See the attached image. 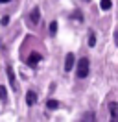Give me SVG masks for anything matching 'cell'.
<instances>
[{"mask_svg": "<svg viewBox=\"0 0 118 122\" xmlns=\"http://www.w3.org/2000/svg\"><path fill=\"white\" fill-rule=\"evenodd\" d=\"M88 69H90V63H88V57H81L78 61V69H76V76L79 80H85L88 76Z\"/></svg>", "mask_w": 118, "mask_h": 122, "instance_id": "1", "label": "cell"}, {"mask_svg": "<svg viewBox=\"0 0 118 122\" xmlns=\"http://www.w3.org/2000/svg\"><path fill=\"white\" fill-rule=\"evenodd\" d=\"M6 74H7V80H9L11 89L17 91V78H15V72H13V67H11V65H7V67H6Z\"/></svg>", "mask_w": 118, "mask_h": 122, "instance_id": "2", "label": "cell"}, {"mask_svg": "<svg viewBox=\"0 0 118 122\" xmlns=\"http://www.w3.org/2000/svg\"><path fill=\"white\" fill-rule=\"evenodd\" d=\"M41 59H43V56H41L39 52H31V54H30V57L26 59V63H28L30 67H37V63H39Z\"/></svg>", "mask_w": 118, "mask_h": 122, "instance_id": "3", "label": "cell"}, {"mask_svg": "<svg viewBox=\"0 0 118 122\" xmlns=\"http://www.w3.org/2000/svg\"><path fill=\"white\" fill-rule=\"evenodd\" d=\"M39 19H41V9L33 8V9H31V13H30V22L35 26V24H39Z\"/></svg>", "mask_w": 118, "mask_h": 122, "instance_id": "4", "label": "cell"}, {"mask_svg": "<svg viewBox=\"0 0 118 122\" xmlns=\"http://www.w3.org/2000/svg\"><path fill=\"white\" fill-rule=\"evenodd\" d=\"M74 67V54H66V59H65V70L70 72Z\"/></svg>", "mask_w": 118, "mask_h": 122, "instance_id": "5", "label": "cell"}, {"mask_svg": "<svg viewBox=\"0 0 118 122\" xmlns=\"http://www.w3.org/2000/svg\"><path fill=\"white\" fill-rule=\"evenodd\" d=\"M35 102H37V94L33 91H28V94H26V104H28V106H33Z\"/></svg>", "mask_w": 118, "mask_h": 122, "instance_id": "6", "label": "cell"}, {"mask_svg": "<svg viewBox=\"0 0 118 122\" xmlns=\"http://www.w3.org/2000/svg\"><path fill=\"white\" fill-rule=\"evenodd\" d=\"M109 111H111V122H118L116 120V102L109 104Z\"/></svg>", "mask_w": 118, "mask_h": 122, "instance_id": "7", "label": "cell"}, {"mask_svg": "<svg viewBox=\"0 0 118 122\" xmlns=\"http://www.w3.org/2000/svg\"><path fill=\"white\" fill-rule=\"evenodd\" d=\"M0 100L4 102V104H7V91L4 85H0Z\"/></svg>", "mask_w": 118, "mask_h": 122, "instance_id": "8", "label": "cell"}, {"mask_svg": "<svg viewBox=\"0 0 118 122\" xmlns=\"http://www.w3.org/2000/svg\"><path fill=\"white\" fill-rule=\"evenodd\" d=\"M46 107H48L50 111H54V109H57V107H59V102H57V100H48V102H46Z\"/></svg>", "mask_w": 118, "mask_h": 122, "instance_id": "9", "label": "cell"}, {"mask_svg": "<svg viewBox=\"0 0 118 122\" xmlns=\"http://www.w3.org/2000/svg\"><path fill=\"white\" fill-rule=\"evenodd\" d=\"M48 30H50V35L54 37V35L57 33V22H55V20H54V22H50V28H48Z\"/></svg>", "mask_w": 118, "mask_h": 122, "instance_id": "10", "label": "cell"}, {"mask_svg": "<svg viewBox=\"0 0 118 122\" xmlns=\"http://www.w3.org/2000/svg\"><path fill=\"white\" fill-rule=\"evenodd\" d=\"M111 6H113L111 0H102V4H100V8H102V9H111Z\"/></svg>", "mask_w": 118, "mask_h": 122, "instance_id": "11", "label": "cell"}, {"mask_svg": "<svg viewBox=\"0 0 118 122\" xmlns=\"http://www.w3.org/2000/svg\"><path fill=\"white\" fill-rule=\"evenodd\" d=\"M96 45V35H94V31H90L88 33V46H94Z\"/></svg>", "mask_w": 118, "mask_h": 122, "instance_id": "12", "label": "cell"}, {"mask_svg": "<svg viewBox=\"0 0 118 122\" xmlns=\"http://www.w3.org/2000/svg\"><path fill=\"white\" fill-rule=\"evenodd\" d=\"M7 22H9V17H4V19H2V26H6Z\"/></svg>", "mask_w": 118, "mask_h": 122, "instance_id": "13", "label": "cell"}, {"mask_svg": "<svg viewBox=\"0 0 118 122\" xmlns=\"http://www.w3.org/2000/svg\"><path fill=\"white\" fill-rule=\"evenodd\" d=\"M7 2H11V0H0V4H7Z\"/></svg>", "mask_w": 118, "mask_h": 122, "instance_id": "14", "label": "cell"}, {"mask_svg": "<svg viewBox=\"0 0 118 122\" xmlns=\"http://www.w3.org/2000/svg\"><path fill=\"white\" fill-rule=\"evenodd\" d=\"M85 2H88V0H85Z\"/></svg>", "mask_w": 118, "mask_h": 122, "instance_id": "15", "label": "cell"}, {"mask_svg": "<svg viewBox=\"0 0 118 122\" xmlns=\"http://www.w3.org/2000/svg\"><path fill=\"white\" fill-rule=\"evenodd\" d=\"M83 122H85V120H83Z\"/></svg>", "mask_w": 118, "mask_h": 122, "instance_id": "16", "label": "cell"}]
</instances>
